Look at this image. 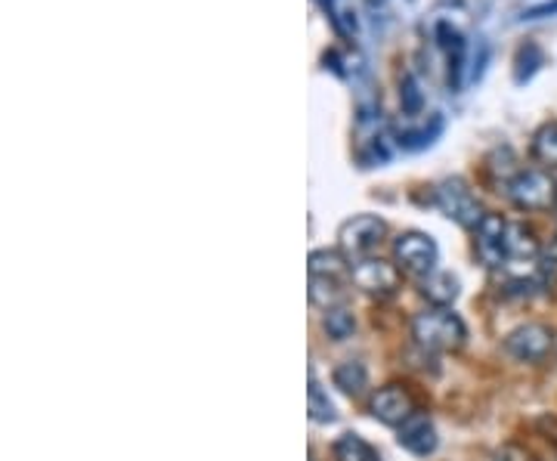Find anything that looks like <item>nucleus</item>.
Wrapping results in <instances>:
<instances>
[{"label":"nucleus","instance_id":"17","mask_svg":"<svg viewBox=\"0 0 557 461\" xmlns=\"http://www.w3.org/2000/svg\"><path fill=\"white\" fill-rule=\"evenodd\" d=\"M310 301L322 307V310H335L344 301V288L338 279H322V276H310Z\"/></svg>","mask_w":557,"mask_h":461},{"label":"nucleus","instance_id":"12","mask_svg":"<svg viewBox=\"0 0 557 461\" xmlns=\"http://www.w3.org/2000/svg\"><path fill=\"white\" fill-rule=\"evenodd\" d=\"M310 276H322V279H344L350 276V266H347V258L344 251H329V248H319L310 254Z\"/></svg>","mask_w":557,"mask_h":461},{"label":"nucleus","instance_id":"15","mask_svg":"<svg viewBox=\"0 0 557 461\" xmlns=\"http://www.w3.org/2000/svg\"><path fill=\"white\" fill-rule=\"evenodd\" d=\"M335 459L338 461H379V452L362 440L359 434H341L335 440Z\"/></svg>","mask_w":557,"mask_h":461},{"label":"nucleus","instance_id":"11","mask_svg":"<svg viewBox=\"0 0 557 461\" xmlns=\"http://www.w3.org/2000/svg\"><path fill=\"white\" fill-rule=\"evenodd\" d=\"M421 295L434 307H453L458 298V279L453 273H431V276H421Z\"/></svg>","mask_w":557,"mask_h":461},{"label":"nucleus","instance_id":"23","mask_svg":"<svg viewBox=\"0 0 557 461\" xmlns=\"http://www.w3.org/2000/svg\"><path fill=\"white\" fill-rule=\"evenodd\" d=\"M555 461H557V459H555Z\"/></svg>","mask_w":557,"mask_h":461},{"label":"nucleus","instance_id":"9","mask_svg":"<svg viewBox=\"0 0 557 461\" xmlns=\"http://www.w3.org/2000/svg\"><path fill=\"white\" fill-rule=\"evenodd\" d=\"M369 412H372V419H379L381 424L399 427L406 419L416 415V402H412V397H409L399 384H384V387H379V390L372 394Z\"/></svg>","mask_w":557,"mask_h":461},{"label":"nucleus","instance_id":"22","mask_svg":"<svg viewBox=\"0 0 557 461\" xmlns=\"http://www.w3.org/2000/svg\"><path fill=\"white\" fill-rule=\"evenodd\" d=\"M545 13H557V0L555 3H542V7H536V10H530V13H527V20H539V16H545Z\"/></svg>","mask_w":557,"mask_h":461},{"label":"nucleus","instance_id":"2","mask_svg":"<svg viewBox=\"0 0 557 461\" xmlns=\"http://www.w3.org/2000/svg\"><path fill=\"white\" fill-rule=\"evenodd\" d=\"M505 192L520 211H552V208H557V177L545 167H520L518 177L505 186Z\"/></svg>","mask_w":557,"mask_h":461},{"label":"nucleus","instance_id":"8","mask_svg":"<svg viewBox=\"0 0 557 461\" xmlns=\"http://www.w3.org/2000/svg\"><path fill=\"white\" fill-rule=\"evenodd\" d=\"M508 226L511 223L502 221V214H486L474 229V248H478V258L483 266L490 270H505L508 261Z\"/></svg>","mask_w":557,"mask_h":461},{"label":"nucleus","instance_id":"3","mask_svg":"<svg viewBox=\"0 0 557 461\" xmlns=\"http://www.w3.org/2000/svg\"><path fill=\"white\" fill-rule=\"evenodd\" d=\"M434 199H437V208L446 217H453V221L468 226V229H478V223L486 217V211H483V204L474 196V189L461 177H449V180L440 183L437 189H434Z\"/></svg>","mask_w":557,"mask_h":461},{"label":"nucleus","instance_id":"6","mask_svg":"<svg viewBox=\"0 0 557 461\" xmlns=\"http://www.w3.org/2000/svg\"><path fill=\"white\" fill-rule=\"evenodd\" d=\"M505 350H508V357H515L518 362L539 365V362L548 360V353L555 350V332L548 325H542V322H527V325H518L515 332H508Z\"/></svg>","mask_w":557,"mask_h":461},{"label":"nucleus","instance_id":"14","mask_svg":"<svg viewBox=\"0 0 557 461\" xmlns=\"http://www.w3.org/2000/svg\"><path fill=\"white\" fill-rule=\"evenodd\" d=\"M332 378H335V387H341L347 397H362L366 387H369V372H366V365L357 360L341 362Z\"/></svg>","mask_w":557,"mask_h":461},{"label":"nucleus","instance_id":"19","mask_svg":"<svg viewBox=\"0 0 557 461\" xmlns=\"http://www.w3.org/2000/svg\"><path fill=\"white\" fill-rule=\"evenodd\" d=\"M307 406H310V419L313 422H335V406L322 394V387H319L313 375H310V397H307Z\"/></svg>","mask_w":557,"mask_h":461},{"label":"nucleus","instance_id":"4","mask_svg":"<svg viewBox=\"0 0 557 461\" xmlns=\"http://www.w3.org/2000/svg\"><path fill=\"white\" fill-rule=\"evenodd\" d=\"M394 261L403 273H412V276H431L437 270L440 248L437 241L431 239L428 233H418L409 229L394 241Z\"/></svg>","mask_w":557,"mask_h":461},{"label":"nucleus","instance_id":"21","mask_svg":"<svg viewBox=\"0 0 557 461\" xmlns=\"http://www.w3.org/2000/svg\"><path fill=\"white\" fill-rule=\"evenodd\" d=\"M440 130H443V121L437 119L431 127H421V130H409V134H403L399 142H403L406 149H421V146H431Z\"/></svg>","mask_w":557,"mask_h":461},{"label":"nucleus","instance_id":"1","mask_svg":"<svg viewBox=\"0 0 557 461\" xmlns=\"http://www.w3.org/2000/svg\"><path fill=\"white\" fill-rule=\"evenodd\" d=\"M412 338L418 347H424L431 353H456L465 347L468 328L449 307H431L412 320Z\"/></svg>","mask_w":557,"mask_h":461},{"label":"nucleus","instance_id":"13","mask_svg":"<svg viewBox=\"0 0 557 461\" xmlns=\"http://www.w3.org/2000/svg\"><path fill=\"white\" fill-rule=\"evenodd\" d=\"M533 159L545 167V171H555L557 167V121H545L533 134V146H530Z\"/></svg>","mask_w":557,"mask_h":461},{"label":"nucleus","instance_id":"20","mask_svg":"<svg viewBox=\"0 0 557 461\" xmlns=\"http://www.w3.org/2000/svg\"><path fill=\"white\" fill-rule=\"evenodd\" d=\"M399 102H403V112L406 115H418L421 105H424V97H421L418 80L412 75H403V80H399Z\"/></svg>","mask_w":557,"mask_h":461},{"label":"nucleus","instance_id":"10","mask_svg":"<svg viewBox=\"0 0 557 461\" xmlns=\"http://www.w3.org/2000/svg\"><path fill=\"white\" fill-rule=\"evenodd\" d=\"M399 446L406 449V452H412V456H431L434 449H437V427L434 422L428 419V415H421L416 412L412 419H406V422L399 424Z\"/></svg>","mask_w":557,"mask_h":461},{"label":"nucleus","instance_id":"16","mask_svg":"<svg viewBox=\"0 0 557 461\" xmlns=\"http://www.w3.org/2000/svg\"><path fill=\"white\" fill-rule=\"evenodd\" d=\"M542 65H545V53H542V47L533 43V40H527V43L518 50V57H515V80H518V84L530 80Z\"/></svg>","mask_w":557,"mask_h":461},{"label":"nucleus","instance_id":"5","mask_svg":"<svg viewBox=\"0 0 557 461\" xmlns=\"http://www.w3.org/2000/svg\"><path fill=\"white\" fill-rule=\"evenodd\" d=\"M384 236H387V223L381 221V217H375V214H357L347 223H341L338 245L347 258L362 261V258H372V251L384 241Z\"/></svg>","mask_w":557,"mask_h":461},{"label":"nucleus","instance_id":"7","mask_svg":"<svg viewBox=\"0 0 557 461\" xmlns=\"http://www.w3.org/2000/svg\"><path fill=\"white\" fill-rule=\"evenodd\" d=\"M350 282L357 285L362 295L391 298V295H397L399 288V266L391 261H381V258H362V261H354V266H350Z\"/></svg>","mask_w":557,"mask_h":461},{"label":"nucleus","instance_id":"18","mask_svg":"<svg viewBox=\"0 0 557 461\" xmlns=\"http://www.w3.org/2000/svg\"><path fill=\"white\" fill-rule=\"evenodd\" d=\"M325 332H329V338H335V341H344V338H350L354 335V328H357V320H354V313L347 310V307H335V310H325Z\"/></svg>","mask_w":557,"mask_h":461}]
</instances>
